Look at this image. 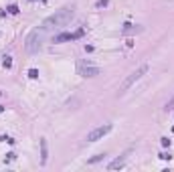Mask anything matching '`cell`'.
Listing matches in <instances>:
<instances>
[{"instance_id": "2", "label": "cell", "mask_w": 174, "mask_h": 172, "mask_svg": "<svg viewBox=\"0 0 174 172\" xmlns=\"http://www.w3.org/2000/svg\"><path fill=\"white\" fill-rule=\"evenodd\" d=\"M43 39H45V31L43 28H35V31H31L28 36H26V53H31V55H35L41 51V47H43Z\"/></svg>"}, {"instance_id": "19", "label": "cell", "mask_w": 174, "mask_h": 172, "mask_svg": "<svg viewBox=\"0 0 174 172\" xmlns=\"http://www.w3.org/2000/svg\"><path fill=\"white\" fill-rule=\"evenodd\" d=\"M4 109H6V107H4V105H0V114H2V112H4Z\"/></svg>"}, {"instance_id": "15", "label": "cell", "mask_w": 174, "mask_h": 172, "mask_svg": "<svg viewBox=\"0 0 174 172\" xmlns=\"http://www.w3.org/2000/svg\"><path fill=\"white\" fill-rule=\"evenodd\" d=\"M107 2H109V0H97L95 6H97V8H103V6H107Z\"/></svg>"}, {"instance_id": "5", "label": "cell", "mask_w": 174, "mask_h": 172, "mask_svg": "<svg viewBox=\"0 0 174 172\" xmlns=\"http://www.w3.org/2000/svg\"><path fill=\"white\" fill-rule=\"evenodd\" d=\"M83 28H79L77 33H63V34H57L55 39H53V43H63V41H75V39H81L83 36Z\"/></svg>"}, {"instance_id": "12", "label": "cell", "mask_w": 174, "mask_h": 172, "mask_svg": "<svg viewBox=\"0 0 174 172\" xmlns=\"http://www.w3.org/2000/svg\"><path fill=\"white\" fill-rule=\"evenodd\" d=\"M103 158H105L103 154H97V156H93L91 160H89V164H95V162H99V160H103Z\"/></svg>"}, {"instance_id": "20", "label": "cell", "mask_w": 174, "mask_h": 172, "mask_svg": "<svg viewBox=\"0 0 174 172\" xmlns=\"http://www.w3.org/2000/svg\"><path fill=\"white\" fill-rule=\"evenodd\" d=\"M31 2H35V0H31Z\"/></svg>"}, {"instance_id": "7", "label": "cell", "mask_w": 174, "mask_h": 172, "mask_svg": "<svg viewBox=\"0 0 174 172\" xmlns=\"http://www.w3.org/2000/svg\"><path fill=\"white\" fill-rule=\"evenodd\" d=\"M47 158H49V150H47V140L43 138L41 140V164H47Z\"/></svg>"}, {"instance_id": "11", "label": "cell", "mask_w": 174, "mask_h": 172, "mask_svg": "<svg viewBox=\"0 0 174 172\" xmlns=\"http://www.w3.org/2000/svg\"><path fill=\"white\" fill-rule=\"evenodd\" d=\"M28 77L31 79H39V69H28Z\"/></svg>"}, {"instance_id": "18", "label": "cell", "mask_w": 174, "mask_h": 172, "mask_svg": "<svg viewBox=\"0 0 174 172\" xmlns=\"http://www.w3.org/2000/svg\"><path fill=\"white\" fill-rule=\"evenodd\" d=\"M172 107H174V97H172L168 103H166V112H168V109H172Z\"/></svg>"}, {"instance_id": "9", "label": "cell", "mask_w": 174, "mask_h": 172, "mask_svg": "<svg viewBox=\"0 0 174 172\" xmlns=\"http://www.w3.org/2000/svg\"><path fill=\"white\" fill-rule=\"evenodd\" d=\"M124 164H126V158L122 156V158H116V160L111 162L107 168H109V170H117V168H124Z\"/></svg>"}, {"instance_id": "13", "label": "cell", "mask_w": 174, "mask_h": 172, "mask_svg": "<svg viewBox=\"0 0 174 172\" xmlns=\"http://www.w3.org/2000/svg\"><path fill=\"white\" fill-rule=\"evenodd\" d=\"M6 10L10 12V14H18V6H16V4H10V6H8Z\"/></svg>"}, {"instance_id": "3", "label": "cell", "mask_w": 174, "mask_h": 172, "mask_svg": "<svg viewBox=\"0 0 174 172\" xmlns=\"http://www.w3.org/2000/svg\"><path fill=\"white\" fill-rule=\"evenodd\" d=\"M148 69H150V67H148V65L144 63V65H140V67L136 69V71H132V73H130L128 77L124 79V83L119 85V93L128 91V89L132 87V85H134V83H136V81H140L142 77H144V75H146V73H148Z\"/></svg>"}, {"instance_id": "8", "label": "cell", "mask_w": 174, "mask_h": 172, "mask_svg": "<svg viewBox=\"0 0 174 172\" xmlns=\"http://www.w3.org/2000/svg\"><path fill=\"white\" fill-rule=\"evenodd\" d=\"M124 34H134V33H142V26H134V24L126 23L124 24V31H122Z\"/></svg>"}, {"instance_id": "14", "label": "cell", "mask_w": 174, "mask_h": 172, "mask_svg": "<svg viewBox=\"0 0 174 172\" xmlns=\"http://www.w3.org/2000/svg\"><path fill=\"white\" fill-rule=\"evenodd\" d=\"M4 160H6V162H12V160H16V154H14V152H8Z\"/></svg>"}, {"instance_id": "1", "label": "cell", "mask_w": 174, "mask_h": 172, "mask_svg": "<svg viewBox=\"0 0 174 172\" xmlns=\"http://www.w3.org/2000/svg\"><path fill=\"white\" fill-rule=\"evenodd\" d=\"M73 18H75V8H73V6H65V8L57 10L55 14L47 16L45 20H43V24H41V28H43V31L59 28V26H65V24H69Z\"/></svg>"}, {"instance_id": "6", "label": "cell", "mask_w": 174, "mask_h": 172, "mask_svg": "<svg viewBox=\"0 0 174 172\" xmlns=\"http://www.w3.org/2000/svg\"><path fill=\"white\" fill-rule=\"evenodd\" d=\"M99 73H101L99 67H91V65L85 67V65H79V75H81V77H87V79H89V77H97Z\"/></svg>"}, {"instance_id": "10", "label": "cell", "mask_w": 174, "mask_h": 172, "mask_svg": "<svg viewBox=\"0 0 174 172\" xmlns=\"http://www.w3.org/2000/svg\"><path fill=\"white\" fill-rule=\"evenodd\" d=\"M2 65H4V69H10V67H12V57H4Z\"/></svg>"}, {"instance_id": "4", "label": "cell", "mask_w": 174, "mask_h": 172, "mask_svg": "<svg viewBox=\"0 0 174 172\" xmlns=\"http://www.w3.org/2000/svg\"><path fill=\"white\" fill-rule=\"evenodd\" d=\"M111 128H114V124H103V126L93 128L91 132L85 136V140H87V142H97V140H101L103 136H107V134L111 132Z\"/></svg>"}, {"instance_id": "16", "label": "cell", "mask_w": 174, "mask_h": 172, "mask_svg": "<svg viewBox=\"0 0 174 172\" xmlns=\"http://www.w3.org/2000/svg\"><path fill=\"white\" fill-rule=\"evenodd\" d=\"M160 144H162L164 148H168V146H170V140H168V138H160Z\"/></svg>"}, {"instance_id": "17", "label": "cell", "mask_w": 174, "mask_h": 172, "mask_svg": "<svg viewBox=\"0 0 174 172\" xmlns=\"http://www.w3.org/2000/svg\"><path fill=\"white\" fill-rule=\"evenodd\" d=\"M158 158H162V160H170V158H172V156H170V154H166V152H162V154H160V156H158Z\"/></svg>"}]
</instances>
